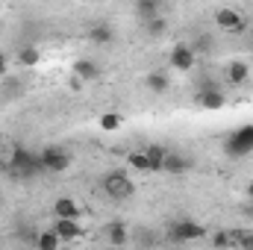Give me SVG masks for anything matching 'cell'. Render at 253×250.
Wrapping results in <instances>:
<instances>
[{"mask_svg":"<svg viewBox=\"0 0 253 250\" xmlns=\"http://www.w3.org/2000/svg\"><path fill=\"white\" fill-rule=\"evenodd\" d=\"M0 12H3V3H0Z\"/></svg>","mask_w":253,"mask_h":250,"instance_id":"cell-31","label":"cell"},{"mask_svg":"<svg viewBox=\"0 0 253 250\" xmlns=\"http://www.w3.org/2000/svg\"><path fill=\"white\" fill-rule=\"evenodd\" d=\"M100 186H103V191L109 197H115V200H126V197L135 194V183L129 180L126 171H109V174H103Z\"/></svg>","mask_w":253,"mask_h":250,"instance_id":"cell-3","label":"cell"},{"mask_svg":"<svg viewBox=\"0 0 253 250\" xmlns=\"http://www.w3.org/2000/svg\"><path fill=\"white\" fill-rule=\"evenodd\" d=\"M144 153H147V159H150V165H153V174H159V171H162V159H165L168 150H165L162 144H147Z\"/></svg>","mask_w":253,"mask_h":250,"instance_id":"cell-21","label":"cell"},{"mask_svg":"<svg viewBox=\"0 0 253 250\" xmlns=\"http://www.w3.org/2000/svg\"><path fill=\"white\" fill-rule=\"evenodd\" d=\"M74 74H80L85 83H94V80H100V65L94 62V59H77L74 62Z\"/></svg>","mask_w":253,"mask_h":250,"instance_id":"cell-14","label":"cell"},{"mask_svg":"<svg viewBox=\"0 0 253 250\" xmlns=\"http://www.w3.org/2000/svg\"><path fill=\"white\" fill-rule=\"evenodd\" d=\"M194 100H197L200 109H224V106H227L224 91L215 88V85H200V91L194 94Z\"/></svg>","mask_w":253,"mask_h":250,"instance_id":"cell-7","label":"cell"},{"mask_svg":"<svg viewBox=\"0 0 253 250\" xmlns=\"http://www.w3.org/2000/svg\"><path fill=\"white\" fill-rule=\"evenodd\" d=\"M53 218H80V203L74 197H56Z\"/></svg>","mask_w":253,"mask_h":250,"instance_id":"cell-13","label":"cell"},{"mask_svg":"<svg viewBox=\"0 0 253 250\" xmlns=\"http://www.w3.org/2000/svg\"><path fill=\"white\" fill-rule=\"evenodd\" d=\"M121 126H124V118H121L118 112H103V115H100V129H103V132H118Z\"/></svg>","mask_w":253,"mask_h":250,"instance_id":"cell-24","label":"cell"},{"mask_svg":"<svg viewBox=\"0 0 253 250\" xmlns=\"http://www.w3.org/2000/svg\"><path fill=\"white\" fill-rule=\"evenodd\" d=\"M224 77H227L230 85H245V83L251 80V65L245 62V59H230V62H227V71H224Z\"/></svg>","mask_w":253,"mask_h":250,"instance_id":"cell-11","label":"cell"},{"mask_svg":"<svg viewBox=\"0 0 253 250\" xmlns=\"http://www.w3.org/2000/svg\"><path fill=\"white\" fill-rule=\"evenodd\" d=\"M83 83H85V80H83L80 74H74V71H71V77H68V88H71V91H80V88H83Z\"/></svg>","mask_w":253,"mask_h":250,"instance_id":"cell-26","label":"cell"},{"mask_svg":"<svg viewBox=\"0 0 253 250\" xmlns=\"http://www.w3.org/2000/svg\"><path fill=\"white\" fill-rule=\"evenodd\" d=\"M39 59H42V53L36 50V47H21L18 53H15V65H21V68H36L39 65Z\"/></svg>","mask_w":253,"mask_h":250,"instance_id":"cell-17","label":"cell"},{"mask_svg":"<svg viewBox=\"0 0 253 250\" xmlns=\"http://www.w3.org/2000/svg\"><path fill=\"white\" fill-rule=\"evenodd\" d=\"M242 212H245V215H251V218H253V200H251V206H242Z\"/></svg>","mask_w":253,"mask_h":250,"instance_id":"cell-30","label":"cell"},{"mask_svg":"<svg viewBox=\"0 0 253 250\" xmlns=\"http://www.w3.org/2000/svg\"><path fill=\"white\" fill-rule=\"evenodd\" d=\"M106 236H109V245H126V224L124 221H112L106 227Z\"/></svg>","mask_w":253,"mask_h":250,"instance_id":"cell-23","label":"cell"},{"mask_svg":"<svg viewBox=\"0 0 253 250\" xmlns=\"http://www.w3.org/2000/svg\"><path fill=\"white\" fill-rule=\"evenodd\" d=\"M168 236L174 242H194V239H203L206 236V227H200L197 221H174L168 227Z\"/></svg>","mask_w":253,"mask_h":250,"instance_id":"cell-6","label":"cell"},{"mask_svg":"<svg viewBox=\"0 0 253 250\" xmlns=\"http://www.w3.org/2000/svg\"><path fill=\"white\" fill-rule=\"evenodd\" d=\"M85 39H88L91 44H100V47H103V44H112V42H115V30H112L109 21H97V24L88 27Z\"/></svg>","mask_w":253,"mask_h":250,"instance_id":"cell-10","label":"cell"},{"mask_svg":"<svg viewBox=\"0 0 253 250\" xmlns=\"http://www.w3.org/2000/svg\"><path fill=\"white\" fill-rule=\"evenodd\" d=\"M144 85H147L153 94H165V91L171 88V80H168L165 71H150V74L144 77Z\"/></svg>","mask_w":253,"mask_h":250,"instance_id":"cell-15","label":"cell"},{"mask_svg":"<svg viewBox=\"0 0 253 250\" xmlns=\"http://www.w3.org/2000/svg\"><path fill=\"white\" fill-rule=\"evenodd\" d=\"M215 24L227 33H245L248 30V18L239 12V9H230V6H221L215 12Z\"/></svg>","mask_w":253,"mask_h":250,"instance_id":"cell-5","label":"cell"},{"mask_svg":"<svg viewBox=\"0 0 253 250\" xmlns=\"http://www.w3.org/2000/svg\"><path fill=\"white\" fill-rule=\"evenodd\" d=\"M239 248L253 250V230H242V242H239Z\"/></svg>","mask_w":253,"mask_h":250,"instance_id":"cell-27","label":"cell"},{"mask_svg":"<svg viewBox=\"0 0 253 250\" xmlns=\"http://www.w3.org/2000/svg\"><path fill=\"white\" fill-rule=\"evenodd\" d=\"M212 242H215L218 248H239V242H242V230H230V233H215V236H212Z\"/></svg>","mask_w":253,"mask_h":250,"instance_id":"cell-22","label":"cell"},{"mask_svg":"<svg viewBox=\"0 0 253 250\" xmlns=\"http://www.w3.org/2000/svg\"><path fill=\"white\" fill-rule=\"evenodd\" d=\"M162 171H165V174H171V177H183V174H189V171H191V159H186L183 153L168 150V153H165V159H162Z\"/></svg>","mask_w":253,"mask_h":250,"instance_id":"cell-9","label":"cell"},{"mask_svg":"<svg viewBox=\"0 0 253 250\" xmlns=\"http://www.w3.org/2000/svg\"><path fill=\"white\" fill-rule=\"evenodd\" d=\"M245 194H248V200H253V180L248 183V188H245Z\"/></svg>","mask_w":253,"mask_h":250,"instance_id":"cell-29","label":"cell"},{"mask_svg":"<svg viewBox=\"0 0 253 250\" xmlns=\"http://www.w3.org/2000/svg\"><path fill=\"white\" fill-rule=\"evenodd\" d=\"M53 230L62 236V242H74V239L83 236L80 218H53Z\"/></svg>","mask_w":253,"mask_h":250,"instance_id":"cell-12","label":"cell"},{"mask_svg":"<svg viewBox=\"0 0 253 250\" xmlns=\"http://www.w3.org/2000/svg\"><path fill=\"white\" fill-rule=\"evenodd\" d=\"M6 171H9V177H15V180H36L39 174H47L44 165H42V156L33 153V150H27V147H21V144L12 147Z\"/></svg>","mask_w":253,"mask_h":250,"instance_id":"cell-1","label":"cell"},{"mask_svg":"<svg viewBox=\"0 0 253 250\" xmlns=\"http://www.w3.org/2000/svg\"><path fill=\"white\" fill-rule=\"evenodd\" d=\"M251 47H253V39H251Z\"/></svg>","mask_w":253,"mask_h":250,"instance_id":"cell-32","label":"cell"},{"mask_svg":"<svg viewBox=\"0 0 253 250\" xmlns=\"http://www.w3.org/2000/svg\"><path fill=\"white\" fill-rule=\"evenodd\" d=\"M59 245H62V236L56 230H44V233L36 236V248L39 250H56Z\"/></svg>","mask_w":253,"mask_h":250,"instance_id":"cell-16","label":"cell"},{"mask_svg":"<svg viewBox=\"0 0 253 250\" xmlns=\"http://www.w3.org/2000/svg\"><path fill=\"white\" fill-rule=\"evenodd\" d=\"M191 47H194V53L200 56V53H206V50H212V42H209V36H197V42H194Z\"/></svg>","mask_w":253,"mask_h":250,"instance_id":"cell-25","label":"cell"},{"mask_svg":"<svg viewBox=\"0 0 253 250\" xmlns=\"http://www.w3.org/2000/svg\"><path fill=\"white\" fill-rule=\"evenodd\" d=\"M39 156H42V165L47 174H62L71 168V153L62 144H47L44 150H39Z\"/></svg>","mask_w":253,"mask_h":250,"instance_id":"cell-4","label":"cell"},{"mask_svg":"<svg viewBox=\"0 0 253 250\" xmlns=\"http://www.w3.org/2000/svg\"><path fill=\"white\" fill-rule=\"evenodd\" d=\"M144 30H147V36H150V39H162V36L168 33V21H165L162 15H153V18H147V21H144Z\"/></svg>","mask_w":253,"mask_h":250,"instance_id":"cell-18","label":"cell"},{"mask_svg":"<svg viewBox=\"0 0 253 250\" xmlns=\"http://www.w3.org/2000/svg\"><path fill=\"white\" fill-rule=\"evenodd\" d=\"M194 65H197L194 47L191 44H174V50H171V68L174 71H191Z\"/></svg>","mask_w":253,"mask_h":250,"instance_id":"cell-8","label":"cell"},{"mask_svg":"<svg viewBox=\"0 0 253 250\" xmlns=\"http://www.w3.org/2000/svg\"><path fill=\"white\" fill-rule=\"evenodd\" d=\"M159 6H162V0H135V15L141 21H147V18L159 15Z\"/></svg>","mask_w":253,"mask_h":250,"instance_id":"cell-20","label":"cell"},{"mask_svg":"<svg viewBox=\"0 0 253 250\" xmlns=\"http://www.w3.org/2000/svg\"><path fill=\"white\" fill-rule=\"evenodd\" d=\"M253 153V124L236 126L227 138H224V156L230 159H245Z\"/></svg>","mask_w":253,"mask_h":250,"instance_id":"cell-2","label":"cell"},{"mask_svg":"<svg viewBox=\"0 0 253 250\" xmlns=\"http://www.w3.org/2000/svg\"><path fill=\"white\" fill-rule=\"evenodd\" d=\"M126 162H129L135 171H141V174H153V165H150V159H147L144 147H141V150H132V153L126 156Z\"/></svg>","mask_w":253,"mask_h":250,"instance_id":"cell-19","label":"cell"},{"mask_svg":"<svg viewBox=\"0 0 253 250\" xmlns=\"http://www.w3.org/2000/svg\"><path fill=\"white\" fill-rule=\"evenodd\" d=\"M9 53H3V50H0V74H9Z\"/></svg>","mask_w":253,"mask_h":250,"instance_id":"cell-28","label":"cell"}]
</instances>
